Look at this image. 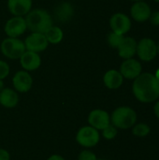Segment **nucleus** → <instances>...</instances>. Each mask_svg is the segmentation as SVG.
I'll return each instance as SVG.
<instances>
[{
	"mask_svg": "<svg viewBox=\"0 0 159 160\" xmlns=\"http://www.w3.org/2000/svg\"><path fill=\"white\" fill-rule=\"evenodd\" d=\"M24 45L26 51H31L35 52H43L47 49L49 42L44 34L32 33L24 40Z\"/></svg>",
	"mask_w": 159,
	"mask_h": 160,
	"instance_id": "nucleus-8",
	"label": "nucleus"
},
{
	"mask_svg": "<svg viewBox=\"0 0 159 160\" xmlns=\"http://www.w3.org/2000/svg\"><path fill=\"white\" fill-rule=\"evenodd\" d=\"M154 112H155V114H156V116L159 118V101H157V103H156V105H155V107H154Z\"/></svg>",
	"mask_w": 159,
	"mask_h": 160,
	"instance_id": "nucleus-28",
	"label": "nucleus"
},
{
	"mask_svg": "<svg viewBox=\"0 0 159 160\" xmlns=\"http://www.w3.org/2000/svg\"><path fill=\"white\" fill-rule=\"evenodd\" d=\"M110 25L112 32L119 35H125L131 28V21L128 16L124 13H115L110 20Z\"/></svg>",
	"mask_w": 159,
	"mask_h": 160,
	"instance_id": "nucleus-9",
	"label": "nucleus"
},
{
	"mask_svg": "<svg viewBox=\"0 0 159 160\" xmlns=\"http://www.w3.org/2000/svg\"><path fill=\"white\" fill-rule=\"evenodd\" d=\"M102 135L107 140H113L117 135V128L110 124L102 130Z\"/></svg>",
	"mask_w": 159,
	"mask_h": 160,
	"instance_id": "nucleus-23",
	"label": "nucleus"
},
{
	"mask_svg": "<svg viewBox=\"0 0 159 160\" xmlns=\"http://www.w3.org/2000/svg\"><path fill=\"white\" fill-rule=\"evenodd\" d=\"M130 13H131L132 18L135 21L139 22H142L147 21L150 18V15L152 12L147 3L143 1H138L131 7Z\"/></svg>",
	"mask_w": 159,
	"mask_h": 160,
	"instance_id": "nucleus-15",
	"label": "nucleus"
},
{
	"mask_svg": "<svg viewBox=\"0 0 159 160\" xmlns=\"http://www.w3.org/2000/svg\"><path fill=\"white\" fill-rule=\"evenodd\" d=\"M7 8L14 16H23L31 10L32 0H8Z\"/></svg>",
	"mask_w": 159,
	"mask_h": 160,
	"instance_id": "nucleus-16",
	"label": "nucleus"
},
{
	"mask_svg": "<svg viewBox=\"0 0 159 160\" xmlns=\"http://www.w3.org/2000/svg\"><path fill=\"white\" fill-rule=\"evenodd\" d=\"M123 38H124V35H119V34H116L114 32H112L108 37V42L112 48L117 49V47L120 45Z\"/></svg>",
	"mask_w": 159,
	"mask_h": 160,
	"instance_id": "nucleus-22",
	"label": "nucleus"
},
{
	"mask_svg": "<svg viewBox=\"0 0 159 160\" xmlns=\"http://www.w3.org/2000/svg\"><path fill=\"white\" fill-rule=\"evenodd\" d=\"M48 160H65L61 156H58V155H53V156H52Z\"/></svg>",
	"mask_w": 159,
	"mask_h": 160,
	"instance_id": "nucleus-29",
	"label": "nucleus"
},
{
	"mask_svg": "<svg viewBox=\"0 0 159 160\" xmlns=\"http://www.w3.org/2000/svg\"><path fill=\"white\" fill-rule=\"evenodd\" d=\"M155 1H156V2H158L159 3V0H155Z\"/></svg>",
	"mask_w": 159,
	"mask_h": 160,
	"instance_id": "nucleus-34",
	"label": "nucleus"
},
{
	"mask_svg": "<svg viewBox=\"0 0 159 160\" xmlns=\"http://www.w3.org/2000/svg\"><path fill=\"white\" fill-rule=\"evenodd\" d=\"M131 1H135V2H138V1H142V0H131Z\"/></svg>",
	"mask_w": 159,
	"mask_h": 160,
	"instance_id": "nucleus-33",
	"label": "nucleus"
},
{
	"mask_svg": "<svg viewBox=\"0 0 159 160\" xmlns=\"http://www.w3.org/2000/svg\"><path fill=\"white\" fill-rule=\"evenodd\" d=\"M136 53L141 60L149 62L152 61L157 54V47L156 42L149 38H144L137 43Z\"/></svg>",
	"mask_w": 159,
	"mask_h": 160,
	"instance_id": "nucleus-5",
	"label": "nucleus"
},
{
	"mask_svg": "<svg viewBox=\"0 0 159 160\" xmlns=\"http://www.w3.org/2000/svg\"><path fill=\"white\" fill-rule=\"evenodd\" d=\"M111 120L115 128L127 129L132 128L136 124L137 113L132 108L123 106L114 110L112 114Z\"/></svg>",
	"mask_w": 159,
	"mask_h": 160,
	"instance_id": "nucleus-3",
	"label": "nucleus"
},
{
	"mask_svg": "<svg viewBox=\"0 0 159 160\" xmlns=\"http://www.w3.org/2000/svg\"><path fill=\"white\" fill-rule=\"evenodd\" d=\"M4 89V83L2 82V80H0V91Z\"/></svg>",
	"mask_w": 159,
	"mask_h": 160,
	"instance_id": "nucleus-30",
	"label": "nucleus"
},
{
	"mask_svg": "<svg viewBox=\"0 0 159 160\" xmlns=\"http://www.w3.org/2000/svg\"><path fill=\"white\" fill-rule=\"evenodd\" d=\"M76 140L83 147H94L99 142V133L93 127H83L78 131Z\"/></svg>",
	"mask_w": 159,
	"mask_h": 160,
	"instance_id": "nucleus-6",
	"label": "nucleus"
},
{
	"mask_svg": "<svg viewBox=\"0 0 159 160\" xmlns=\"http://www.w3.org/2000/svg\"><path fill=\"white\" fill-rule=\"evenodd\" d=\"M124 77L120 73V71H117L115 69H111L107 71L103 77L104 84L109 89H118L123 84Z\"/></svg>",
	"mask_w": 159,
	"mask_h": 160,
	"instance_id": "nucleus-17",
	"label": "nucleus"
},
{
	"mask_svg": "<svg viewBox=\"0 0 159 160\" xmlns=\"http://www.w3.org/2000/svg\"><path fill=\"white\" fill-rule=\"evenodd\" d=\"M14 88L21 93L28 92L33 84V79L31 75L26 71H18L12 79Z\"/></svg>",
	"mask_w": 159,
	"mask_h": 160,
	"instance_id": "nucleus-12",
	"label": "nucleus"
},
{
	"mask_svg": "<svg viewBox=\"0 0 159 160\" xmlns=\"http://www.w3.org/2000/svg\"><path fill=\"white\" fill-rule=\"evenodd\" d=\"M29 29L32 33L45 34L52 25V19L50 13L41 8L30 10L24 18Z\"/></svg>",
	"mask_w": 159,
	"mask_h": 160,
	"instance_id": "nucleus-2",
	"label": "nucleus"
},
{
	"mask_svg": "<svg viewBox=\"0 0 159 160\" xmlns=\"http://www.w3.org/2000/svg\"><path fill=\"white\" fill-rule=\"evenodd\" d=\"M0 160H9V154L4 149H0Z\"/></svg>",
	"mask_w": 159,
	"mask_h": 160,
	"instance_id": "nucleus-27",
	"label": "nucleus"
},
{
	"mask_svg": "<svg viewBox=\"0 0 159 160\" xmlns=\"http://www.w3.org/2000/svg\"><path fill=\"white\" fill-rule=\"evenodd\" d=\"M9 74V66L7 62L0 60V80L5 79Z\"/></svg>",
	"mask_w": 159,
	"mask_h": 160,
	"instance_id": "nucleus-24",
	"label": "nucleus"
},
{
	"mask_svg": "<svg viewBox=\"0 0 159 160\" xmlns=\"http://www.w3.org/2000/svg\"><path fill=\"white\" fill-rule=\"evenodd\" d=\"M149 19H150L152 24H154V25H159V11H155V12L151 13Z\"/></svg>",
	"mask_w": 159,
	"mask_h": 160,
	"instance_id": "nucleus-26",
	"label": "nucleus"
},
{
	"mask_svg": "<svg viewBox=\"0 0 159 160\" xmlns=\"http://www.w3.org/2000/svg\"><path fill=\"white\" fill-rule=\"evenodd\" d=\"M155 76H156V78L157 79V81L159 82V68L157 70V72H156V75H155Z\"/></svg>",
	"mask_w": 159,
	"mask_h": 160,
	"instance_id": "nucleus-31",
	"label": "nucleus"
},
{
	"mask_svg": "<svg viewBox=\"0 0 159 160\" xmlns=\"http://www.w3.org/2000/svg\"><path fill=\"white\" fill-rule=\"evenodd\" d=\"M157 53H159V42L158 44L157 45Z\"/></svg>",
	"mask_w": 159,
	"mask_h": 160,
	"instance_id": "nucleus-32",
	"label": "nucleus"
},
{
	"mask_svg": "<svg viewBox=\"0 0 159 160\" xmlns=\"http://www.w3.org/2000/svg\"><path fill=\"white\" fill-rule=\"evenodd\" d=\"M25 51L24 42L17 38H7L1 43V52L8 59H20Z\"/></svg>",
	"mask_w": 159,
	"mask_h": 160,
	"instance_id": "nucleus-4",
	"label": "nucleus"
},
{
	"mask_svg": "<svg viewBox=\"0 0 159 160\" xmlns=\"http://www.w3.org/2000/svg\"><path fill=\"white\" fill-rule=\"evenodd\" d=\"M19 101L16 92L10 88H5L0 91V104L6 108H14Z\"/></svg>",
	"mask_w": 159,
	"mask_h": 160,
	"instance_id": "nucleus-18",
	"label": "nucleus"
},
{
	"mask_svg": "<svg viewBox=\"0 0 159 160\" xmlns=\"http://www.w3.org/2000/svg\"><path fill=\"white\" fill-rule=\"evenodd\" d=\"M97 160H104V159H97Z\"/></svg>",
	"mask_w": 159,
	"mask_h": 160,
	"instance_id": "nucleus-35",
	"label": "nucleus"
},
{
	"mask_svg": "<svg viewBox=\"0 0 159 160\" xmlns=\"http://www.w3.org/2000/svg\"><path fill=\"white\" fill-rule=\"evenodd\" d=\"M74 9L67 2L61 3L55 9V17L60 22H67L73 16Z\"/></svg>",
	"mask_w": 159,
	"mask_h": 160,
	"instance_id": "nucleus-19",
	"label": "nucleus"
},
{
	"mask_svg": "<svg viewBox=\"0 0 159 160\" xmlns=\"http://www.w3.org/2000/svg\"><path fill=\"white\" fill-rule=\"evenodd\" d=\"M120 73L126 79L134 80L142 73V65L138 60L133 58L126 59L121 65Z\"/></svg>",
	"mask_w": 159,
	"mask_h": 160,
	"instance_id": "nucleus-10",
	"label": "nucleus"
},
{
	"mask_svg": "<svg viewBox=\"0 0 159 160\" xmlns=\"http://www.w3.org/2000/svg\"><path fill=\"white\" fill-rule=\"evenodd\" d=\"M27 29L25 19L22 16H14L5 24V33L8 38H18Z\"/></svg>",
	"mask_w": 159,
	"mask_h": 160,
	"instance_id": "nucleus-7",
	"label": "nucleus"
},
{
	"mask_svg": "<svg viewBox=\"0 0 159 160\" xmlns=\"http://www.w3.org/2000/svg\"><path fill=\"white\" fill-rule=\"evenodd\" d=\"M150 131H151L150 127L144 123H140V124L134 125L133 129H132L133 135H135L136 137H140V138L146 137L150 133Z\"/></svg>",
	"mask_w": 159,
	"mask_h": 160,
	"instance_id": "nucleus-21",
	"label": "nucleus"
},
{
	"mask_svg": "<svg viewBox=\"0 0 159 160\" xmlns=\"http://www.w3.org/2000/svg\"><path fill=\"white\" fill-rule=\"evenodd\" d=\"M79 160H97V157L94 153H92L91 151L85 150L82 151L80 156H79Z\"/></svg>",
	"mask_w": 159,
	"mask_h": 160,
	"instance_id": "nucleus-25",
	"label": "nucleus"
},
{
	"mask_svg": "<svg viewBox=\"0 0 159 160\" xmlns=\"http://www.w3.org/2000/svg\"><path fill=\"white\" fill-rule=\"evenodd\" d=\"M135 98L142 103H151L159 98V82L152 73H141L132 85Z\"/></svg>",
	"mask_w": 159,
	"mask_h": 160,
	"instance_id": "nucleus-1",
	"label": "nucleus"
},
{
	"mask_svg": "<svg viewBox=\"0 0 159 160\" xmlns=\"http://www.w3.org/2000/svg\"><path fill=\"white\" fill-rule=\"evenodd\" d=\"M88 122L97 130H103L110 125L111 117L109 113L103 110H94L88 116Z\"/></svg>",
	"mask_w": 159,
	"mask_h": 160,
	"instance_id": "nucleus-11",
	"label": "nucleus"
},
{
	"mask_svg": "<svg viewBox=\"0 0 159 160\" xmlns=\"http://www.w3.org/2000/svg\"><path fill=\"white\" fill-rule=\"evenodd\" d=\"M120 57L126 59L132 58L137 52V41L130 37H124L120 45L117 47Z\"/></svg>",
	"mask_w": 159,
	"mask_h": 160,
	"instance_id": "nucleus-13",
	"label": "nucleus"
},
{
	"mask_svg": "<svg viewBox=\"0 0 159 160\" xmlns=\"http://www.w3.org/2000/svg\"><path fill=\"white\" fill-rule=\"evenodd\" d=\"M44 35H45L48 42L52 43V44L59 43L63 39V36H64L61 28L58 26H55V25H52Z\"/></svg>",
	"mask_w": 159,
	"mask_h": 160,
	"instance_id": "nucleus-20",
	"label": "nucleus"
},
{
	"mask_svg": "<svg viewBox=\"0 0 159 160\" xmlns=\"http://www.w3.org/2000/svg\"><path fill=\"white\" fill-rule=\"evenodd\" d=\"M20 63L21 66L23 68V69L28 71H33L40 67L41 58L37 52L25 51L23 54L20 57Z\"/></svg>",
	"mask_w": 159,
	"mask_h": 160,
	"instance_id": "nucleus-14",
	"label": "nucleus"
}]
</instances>
